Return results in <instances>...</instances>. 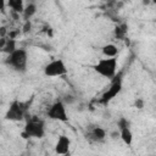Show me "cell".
Wrapping results in <instances>:
<instances>
[{
    "label": "cell",
    "mask_w": 156,
    "mask_h": 156,
    "mask_svg": "<svg viewBox=\"0 0 156 156\" xmlns=\"http://www.w3.org/2000/svg\"><path fill=\"white\" fill-rule=\"evenodd\" d=\"M127 34H128V26H127L126 23H119V24H117V26L115 27V29H113V35H115V38L118 39V40L126 39Z\"/></svg>",
    "instance_id": "14"
},
{
    "label": "cell",
    "mask_w": 156,
    "mask_h": 156,
    "mask_svg": "<svg viewBox=\"0 0 156 156\" xmlns=\"http://www.w3.org/2000/svg\"><path fill=\"white\" fill-rule=\"evenodd\" d=\"M46 133L45 122L39 117H29L26 119L22 136L24 139H41Z\"/></svg>",
    "instance_id": "1"
},
{
    "label": "cell",
    "mask_w": 156,
    "mask_h": 156,
    "mask_svg": "<svg viewBox=\"0 0 156 156\" xmlns=\"http://www.w3.org/2000/svg\"><path fill=\"white\" fill-rule=\"evenodd\" d=\"M134 106H135L136 108H143V107H144V100H143V99H136V100L134 101Z\"/></svg>",
    "instance_id": "17"
},
{
    "label": "cell",
    "mask_w": 156,
    "mask_h": 156,
    "mask_svg": "<svg viewBox=\"0 0 156 156\" xmlns=\"http://www.w3.org/2000/svg\"><path fill=\"white\" fill-rule=\"evenodd\" d=\"M44 74L46 77H62L68 73V68L62 58H54L44 66Z\"/></svg>",
    "instance_id": "7"
},
{
    "label": "cell",
    "mask_w": 156,
    "mask_h": 156,
    "mask_svg": "<svg viewBox=\"0 0 156 156\" xmlns=\"http://www.w3.org/2000/svg\"><path fill=\"white\" fill-rule=\"evenodd\" d=\"M37 13V5L34 2H29L28 5H26L24 11L22 13V17L24 21H30V18Z\"/></svg>",
    "instance_id": "15"
},
{
    "label": "cell",
    "mask_w": 156,
    "mask_h": 156,
    "mask_svg": "<svg viewBox=\"0 0 156 156\" xmlns=\"http://www.w3.org/2000/svg\"><path fill=\"white\" fill-rule=\"evenodd\" d=\"M93 68L99 76H101L106 79H113L117 74V68H118L117 57H105L104 56L93 66Z\"/></svg>",
    "instance_id": "2"
},
{
    "label": "cell",
    "mask_w": 156,
    "mask_h": 156,
    "mask_svg": "<svg viewBox=\"0 0 156 156\" xmlns=\"http://www.w3.org/2000/svg\"><path fill=\"white\" fill-rule=\"evenodd\" d=\"M46 117H48L49 119H52V121L68 122L69 117H68V113H67L66 104H65L62 100H60V99L55 100V101L48 107Z\"/></svg>",
    "instance_id": "5"
},
{
    "label": "cell",
    "mask_w": 156,
    "mask_h": 156,
    "mask_svg": "<svg viewBox=\"0 0 156 156\" xmlns=\"http://www.w3.org/2000/svg\"><path fill=\"white\" fill-rule=\"evenodd\" d=\"M7 2V6L9 9L13 12V13H17V15H22L23 11H24V0H6Z\"/></svg>",
    "instance_id": "12"
},
{
    "label": "cell",
    "mask_w": 156,
    "mask_h": 156,
    "mask_svg": "<svg viewBox=\"0 0 156 156\" xmlns=\"http://www.w3.org/2000/svg\"><path fill=\"white\" fill-rule=\"evenodd\" d=\"M6 63L16 72L24 73L28 67V51L23 48H17L15 51L7 55Z\"/></svg>",
    "instance_id": "3"
},
{
    "label": "cell",
    "mask_w": 156,
    "mask_h": 156,
    "mask_svg": "<svg viewBox=\"0 0 156 156\" xmlns=\"http://www.w3.org/2000/svg\"><path fill=\"white\" fill-rule=\"evenodd\" d=\"M27 104L20 100H13L11 101L6 113H5V119L12 121V122H21L26 119L27 116Z\"/></svg>",
    "instance_id": "4"
},
{
    "label": "cell",
    "mask_w": 156,
    "mask_h": 156,
    "mask_svg": "<svg viewBox=\"0 0 156 156\" xmlns=\"http://www.w3.org/2000/svg\"><path fill=\"white\" fill-rule=\"evenodd\" d=\"M101 51L105 57H117V55H118V48L112 43L105 44L101 48Z\"/></svg>",
    "instance_id": "13"
},
{
    "label": "cell",
    "mask_w": 156,
    "mask_h": 156,
    "mask_svg": "<svg viewBox=\"0 0 156 156\" xmlns=\"http://www.w3.org/2000/svg\"><path fill=\"white\" fill-rule=\"evenodd\" d=\"M30 29H32V23H30V21H24V24H23V27H22V32H23V33H28V32H30Z\"/></svg>",
    "instance_id": "16"
},
{
    "label": "cell",
    "mask_w": 156,
    "mask_h": 156,
    "mask_svg": "<svg viewBox=\"0 0 156 156\" xmlns=\"http://www.w3.org/2000/svg\"><path fill=\"white\" fill-rule=\"evenodd\" d=\"M118 126V130H119V138L121 140L127 145V146H132L133 144V133L130 129V124L129 121L127 118H119L117 122Z\"/></svg>",
    "instance_id": "8"
},
{
    "label": "cell",
    "mask_w": 156,
    "mask_h": 156,
    "mask_svg": "<svg viewBox=\"0 0 156 156\" xmlns=\"http://www.w3.org/2000/svg\"><path fill=\"white\" fill-rule=\"evenodd\" d=\"M85 136L90 143L100 144L106 139V130L100 126H91L90 128H88Z\"/></svg>",
    "instance_id": "9"
},
{
    "label": "cell",
    "mask_w": 156,
    "mask_h": 156,
    "mask_svg": "<svg viewBox=\"0 0 156 156\" xmlns=\"http://www.w3.org/2000/svg\"><path fill=\"white\" fill-rule=\"evenodd\" d=\"M122 87H123V84H122V78H121L119 76H118V77H115V78L112 79V83L110 84L108 89L105 90V91L102 93V95L99 98L98 104H99V105H102V106L108 105V104L121 93Z\"/></svg>",
    "instance_id": "6"
},
{
    "label": "cell",
    "mask_w": 156,
    "mask_h": 156,
    "mask_svg": "<svg viewBox=\"0 0 156 156\" xmlns=\"http://www.w3.org/2000/svg\"><path fill=\"white\" fill-rule=\"evenodd\" d=\"M0 48H1V51L6 55L11 54L12 51H15L17 49V41L15 38H1V44H0Z\"/></svg>",
    "instance_id": "11"
},
{
    "label": "cell",
    "mask_w": 156,
    "mask_h": 156,
    "mask_svg": "<svg viewBox=\"0 0 156 156\" xmlns=\"http://www.w3.org/2000/svg\"><path fill=\"white\" fill-rule=\"evenodd\" d=\"M151 2H152V4H155V5H156V0H151Z\"/></svg>",
    "instance_id": "18"
},
{
    "label": "cell",
    "mask_w": 156,
    "mask_h": 156,
    "mask_svg": "<svg viewBox=\"0 0 156 156\" xmlns=\"http://www.w3.org/2000/svg\"><path fill=\"white\" fill-rule=\"evenodd\" d=\"M69 149H71V139L65 134L60 135L55 144V152L58 155H66L69 152Z\"/></svg>",
    "instance_id": "10"
}]
</instances>
